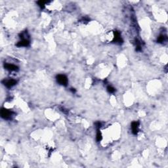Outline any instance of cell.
Here are the masks:
<instances>
[{
  "label": "cell",
  "instance_id": "7c38bea8",
  "mask_svg": "<svg viewBox=\"0 0 168 168\" xmlns=\"http://www.w3.org/2000/svg\"><path fill=\"white\" fill-rule=\"evenodd\" d=\"M101 125L102 124L100 122H96V123H95V127H96L97 129H100V127H101Z\"/></svg>",
  "mask_w": 168,
  "mask_h": 168
},
{
  "label": "cell",
  "instance_id": "3957f363",
  "mask_svg": "<svg viewBox=\"0 0 168 168\" xmlns=\"http://www.w3.org/2000/svg\"><path fill=\"white\" fill-rule=\"evenodd\" d=\"M2 83H4L5 86H6L7 88H11L17 83V81L13 79H5L4 81H2Z\"/></svg>",
  "mask_w": 168,
  "mask_h": 168
},
{
  "label": "cell",
  "instance_id": "5b68a950",
  "mask_svg": "<svg viewBox=\"0 0 168 168\" xmlns=\"http://www.w3.org/2000/svg\"><path fill=\"white\" fill-rule=\"evenodd\" d=\"M4 68L9 71H18V67L16 65L12 64L5 63L4 64Z\"/></svg>",
  "mask_w": 168,
  "mask_h": 168
},
{
  "label": "cell",
  "instance_id": "8fae6325",
  "mask_svg": "<svg viewBox=\"0 0 168 168\" xmlns=\"http://www.w3.org/2000/svg\"><path fill=\"white\" fill-rule=\"evenodd\" d=\"M107 91H108V93H114L115 91H116V89L114 88L112 86H110V85H109V86L107 87Z\"/></svg>",
  "mask_w": 168,
  "mask_h": 168
},
{
  "label": "cell",
  "instance_id": "277c9868",
  "mask_svg": "<svg viewBox=\"0 0 168 168\" xmlns=\"http://www.w3.org/2000/svg\"><path fill=\"white\" fill-rule=\"evenodd\" d=\"M112 42L118 44H122L123 43V39L121 37L120 33L117 30L114 32V40Z\"/></svg>",
  "mask_w": 168,
  "mask_h": 168
},
{
  "label": "cell",
  "instance_id": "30bf717a",
  "mask_svg": "<svg viewBox=\"0 0 168 168\" xmlns=\"http://www.w3.org/2000/svg\"><path fill=\"white\" fill-rule=\"evenodd\" d=\"M97 131V137H96V138H97V141L98 142L100 141L102 139V135L100 131V129H98Z\"/></svg>",
  "mask_w": 168,
  "mask_h": 168
},
{
  "label": "cell",
  "instance_id": "8992f818",
  "mask_svg": "<svg viewBox=\"0 0 168 168\" xmlns=\"http://www.w3.org/2000/svg\"><path fill=\"white\" fill-rule=\"evenodd\" d=\"M139 122H133L131 123L132 133L133 135H137L139 132Z\"/></svg>",
  "mask_w": 168,
  "mask_h": 168
},
{
  "label": "cell",
  "instance_id": "52a82bcc",
  "mask_svg": "<svg viewBox=\"0 0 168 168\" xmlns=\"http://www.w3.org/2000/svg\"><path fill=\"white\" fill-rule=\"evenodd\" d=\"M30 45V41L28 40H22L17 44V47H28Z\"/></svg>",
  "mask_w": 168,
  "mask_h": 168
},
{
  "label": "cell",
  "instance_id": "4fadbf2b",
  "mask_svg": "<svg viewBox=\"0 0 168 168\" xmlns=\"http://www.w3.org/2000/svg\"><path fill=\"white\" fill-rule=\"evenodd\" d=\"M70 91H71L72 92V93H75L76 91L75 89H73V88L70 89Z\"/></svg>",
  "mask_w": 168,
  "mask_h": 168
},
{
  "label": "cell",
  "instance_id": "6da1fadb",
  "mask_svg": "<svg viewBox=\"0 0 168 168\" xmlns=\"http://www.w3.org/2000/svg\"><path fill=\"white\" fill-rule=\"evenodd\" d=\"M13 114V112L7 110L6 108H2L1 109V116L5 120H11Z\"/></svg>",
  "mask_w": 168,
  "mask_h": 168
},
{
  "label": "cell",
  "instance_id": "7a4b0ae2",
  "mask_svg": "<svg viewBox=\"0 0 168 168\" xmlns=\"http://www.w3.org/2000/svg\"><path fill=\"white\" fill-rule=\"evenodd\" d=\"M56 79H57V81L60 85H63V86H67V84H68V78L64 74H58L56 76Z\"/></svg>",
  "mask_w": 168,
  "mask_h": 168
},
{
  "label": "cell",
  "instance_id": "9c48e42d",
  "mask_svg": "<svg viewBox=\"0 0 168 168\" xmlns=\"http://www.w3.org/2000/svg\"><path fill=\"white\" fill-rule=\"evenodd\" d=\"M48 2H45V1H39V2H37V4H38V5L40 6V7L41 9H44L45 8V4H47Z\"/></svg>",
  "mask_w": 168,
  "mask_h": 168
},
{
  "label": "cell",
  "instance_id": "ba28073f",
  "mask_svg": "<svg viewBox=\"0 0 168 168\" xmlns=\"http://www.w3.org/2000/svg\"><path fill=\"white\" fill-rule=\"evenodd\" d=\"M166 40H167V37L163 35V34H161V35H160V36L158 37V39H157V42L160 43H163Z\"/></svg>",
  "mask_w": 168,
  "mask_h": 168
}]
</instances>
